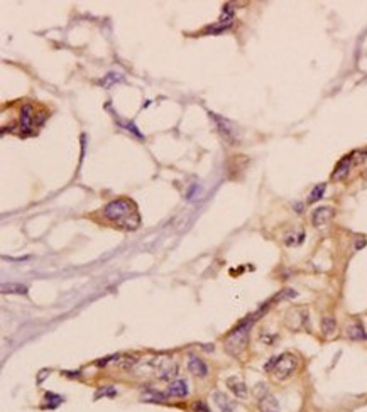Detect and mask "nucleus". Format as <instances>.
Masks as SVG:
<instances>
[{"mask_svg": "<svg viewBox=\"0 0 367 412\" xmlns=\"http://www.w3.org/2000/svg\"><path fill=\"white\" fill-rule=\"evenodd\" d=\"M104 216L125 230H137L141 225V218L139 213L136 211V206L127 200L110 201L104 208Z\"/></svg>", "mask_w": 367, "mask_h": 412, "instance_id": "obj_1", "label": "nucleus"}, {"mask_svg": "<svg viewBox=\"0 0 367 412\" xmlns=\"http://www.w3.org/2000/svg\"><path fill=\"white\" fill-rule=\"evenodd\" d=\"M257 316H259V312L256 316H252V318H247L246 321H242L235 330H232L228 333V336L225 338V350H227L228 355H232V356L242 355V351L246 350L247 343H249V330H251V324L254 323L256 321L254 318H257Z\"/></svg>", "mask_w": 367, "mask_h": 412, "instance_id": "obj_2", "label": "nucleus"}, {"mask_svg": "<svg viewBox=\"0 0 367 412\" xmlns=\"http://www.w3.org/2000/svg\"><path fill=\"white\" fill-rule=\"evenodd\" d=\"M134 367L139 375H154L159 378H169L171 375L176 374V365L169 358H152V360H144V362H137Z\"/></svg>", "mask_w": 367, "mask_h": 412, "instance_id": "obj_3", "label": "nucleus"}, {"mask_svg": "<svg viewBox=\"0 0 367 412\" xmlns=\"http://www.w3.org/2000/svg\"><path fill=\"white\" fill-rule=\"evenodd\" d=\"M296 367H298V358L293 353H283L281 356H278V362H276L274 370L271 372L272 377L276 380H286L294 374Z\"/></svg>", "mask_w": 367, "mask_h": 412, "instance_id": "obj_4", "label": "nucleus"}, {"mask_svg": "<svg viewBox=\"0 0 367 412\" xmlns=\"http://www.w3.org/2000/svg\"><path fill=\"white\" fill-rule=\"evenodd\" d=\"M210 117L215 120L217 127H219L220 136H222L228 144L230 145L239 144V132H237V129L230 124V122L225 120V118H222V117H219V115H215V113H210Z\"/></svg>", "mask_w": 367, "mask_h": 412, "instance_id": "obj_5", "label": "nucleus"}, {"mask_svg": "<svg viewBox=\"0 0 367 412\" xmlns=\"http://www.w3.org/2000/svg\"><path fill=\"white\" fill-rule=\"evenodd\" d=\"M331 218H333V208H330V206H320V208H317L311 213V221L318 228L329 225Z\"/></svg>", "mask_w": 367, "mask_h": 412, "instance_id": "obj_6", "label": "nucleus"}, {"mask_svg": "<svg viewBox=\"0 0 367 412\" xmlns=\"http://www.w3.org/2000/svg\"><path fill=\"white\" fill-rule=\"evenodd\" d=\"M350 166H352V156H345L343 159L338 161L337 166H335V171L331 172V179L333 181L345 179L347 174L350 172Z\"/></svg>", "mask_w": 367, "mask_h": 412, "instance_id": "obj_7", "label": "nucleus"}, {"mask_svg": "<svg viewBox=\"0 0 367 412\" xmlns=\"http://www.w3.org/2000/svg\"><path fill=\"white\" fill-rule=\"evenodd\" d=\"M33 124H34V108L29 103H26L21 108V130L24 134H29L31 129H33Z\"/></svg>", "mask_w": 367, "mask_h": 412, "instance_id": "obj_8", "label": "nucleus"}, {"mask_svg": "<svg viewBox=\"0 0 367 412\" xmlns=\"http://www.w3.org/2000/svg\"><path fill=\"white\" fill-rule=\"evenodd\" d=\"M227 387L230 389V392L235 395L237 399H247V395H249L247 385L239 377H228L227 378Z\"/></svg>", "mask_w": 367, "mask_h": 412, "instance_id": "obj_9", "label": "nucleus"}, {"mask_svg": "<svg viewBox=\"0 0 367 412\" xmlns=\"http://www.w3.org/2000/svg\"><path fill=\"white\" fill-rule=\"evenodd\" d=\"M257 407L260 412H279V404L276 401L274 395H271L269 392L264 394L262 397H259Z\"/></svg>", "mask_w": 367, "mask_h": 412, "instance_id": "obj_10", "label": "nucleus"}, {"mask_svg": "<svg viewBox=\"0 0 367 412\" xmlns=\"http://www.w3.org/2000/svg\"><path fill=\"white\" fill-rule=\"evenodd\" d=\"M213 401H215L220 412H235V402L230 401L223 392H215L213 394Z\"/></svg>", "mask_w": 367, "mask_h": 412, "instance_id": "obj_11", "label": "nucleus"}, {"mask_svg": "<svg viewBox=\"0 0 367 412\" xmlns=\"http://www.w3.org/2000/svg\"><path fill=\"white\" fill-rule=\"evenodd\" d=\"M188 370L191 372L193 375H196V377H207L208 375V367L205 365L203 360L196 358V356H191V358H189Z\"/></svg>", "mask_w": 367, "mask_h": 412, "instance_id": "obj_12", "label": "nucleus"}, {"mask_svg": "<svg viewBox=\"0 0 367 412\" xmlns=\"http://www.w3.org/2000/svg\"><path fill=\"white\" fill-rule=\"evenodd\" d=\"M168 394L171 397H186L188 395V385L184 380H175V382L169 383L168 387Z\"/></svg>", "mask_w": 367, "mask_h": 412, "instance_id": "obj_13", "label": "nucleus"}, {"mask_svg": "<svg viewBox=\"0 0 367 412\" xmlns=\"http://www.w3.org/2000/svg\"><path fill=\"white\" fill-rule=\"evenodd\" d=\"M345 335L349 336L350 340H362L366 338V331L362 328L361 323H350L349 326L345 328Z\"/></svg>", "mask_w": 367, "mask_h": 412, "instance_id": "obj_14", "label": "nucleus"}, {"mask_svg": "<svg viewBox=\"0 0 367 412\" xmlns=\"http://www.w3.org/2000/svg\"><path fill=\"white\" fill-rule=\"evenodd\" d=\"M2 292L3 294H27V287L17 282H9V284H2Z\"/></svg>", "mask_w": 367, "mask_h": 412, "instance_id": "obj_15", "label": "nucleus"}, {"mask_svg": "<svg viewBox=\"0 0 367 412\" xmlns=\"http://www.w3.org/2000/svg\"><path fill=\"white\" fill-rule=\"evenodd\" d=\"M337 330V323H335V319L331 318V316H327V318L322 319V331L325 336H331Z\"/></svg>", "mask_w": 367, "mask_h": 412, "instance_id": "obj_16", "label": "nucleus"}, {"mask_svg": "<svg viewBox=\"0 0 367 412\" xmlns=\"http://www.w3.org/2000/svg\"><path fill=\"white\" fill-rule=\"evenodd\" d=\"M325 189H327V184H325V183L315 186L313 191H311V195H310V198H308V203H317L318 200H322V198H323V193H325Z\"/></svg>", "mask_w": 367, "mask_h": 412, "instance_id": "obj_17", "label": "nucleus"}, {"mask_svg": "<svg viewBox=\"0 0 367 412\" xmlns=\"http://www.w3.org/2000/svg\"><path fill=\"white\" fill-rule=\"evenodd\" d=\"M122 80V74H117V73H109L107 76H104V80L100 81V85L104 86V88H109V86H112L113 83L120 81Z\"/></svg>", "mask_w": 367, "mask_h": 412, "instance_id": "obj_18", "label": "nucleus"}, {"mask_svg": "<svg viewBox=\"0 0 367 412\" xmlns=\"http://www.w3.org/2000/svg\"><path fill=\"white\" fill-rule=\"evenodd\" d=\"M276 362H278V356L271 358L269 362H267L266 365H264V370H266V372H272V370H274V367H276Z\"/></svg>", "mask_w": 367, "mask_h": 412, "instance_id": "obj_19", "label": "nucleus"}, {"mask_svg": "<svg viewBox=\"0 0 367 412\" xmlns=\"http://www.w3.org/2000/svg\"><path fill=\"white\" fill-rule=\"evenodd\" d=\"M195 412H210V411H208V407L203 402H198L195 404Z\"/></svg>", "mask_w": 367, "mask_h": 412, "instance_id": "obj_20", "label": "nucleus"}]
</instances>
